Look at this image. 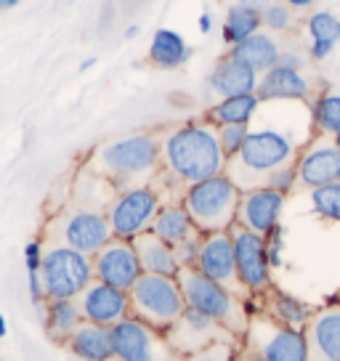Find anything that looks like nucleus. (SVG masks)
Instances as JSON below:
<instances>
[{"label":"nucleus","mask_w":340,"mask_h":361,"mask_svg":"<svg viewBox=\"0 0 340 361\" xmlns=\"http://www.w3.org/2000/svg\"><path fill=\"white\" fill-rule=\"evenodd\" d=\"M226 157L218 144L216 125L194 120L159 135V173H165L183 189L205 178L221 176Z\"/></svg>","instance_id":"1"},{"label":"nucleus","mask_w":340,"mask_h":361,"mask_svg":"<svg viewBox=\"0 0 340 361\" xmlns=\"http://www.w3.org/2000/svg\"><path fill=\"white\" fill-rule=\"evenodd\" d=\"M91 165L117 192L147 186L159 173V135L133 133L107 141L96 149Z\"/></svg>","instance_id":"2"},{"label":"nucleus","mask_w":340,"mask_h":361,"mask_svg":"<svg viewBox=\"0 0 340 361\" xmlns=\"http://www.w3.org/2000/svg\"><path fill=\"white\" fill-rule=\"evenodd\" d=\"M295 159H298V144L293 135L274 128H263V130H250L242 149L231 159H226L224 173L234 180L239 192H250V189L266 186L272 170Z\"/></svg>","instance_id":"3"},{"label":"nucleus","mask_w":340,"mask_h":361,"mask_svg":"<svg viewBox=\"0 0 340 361\" xmlns=\"http://www.w3.org/2000/svg\"><path fill=\"white\" fill-rule=\"evenodd\" d=\"M239 197L242 192L234 186V180L226 173H221L186 186L181 204L200 234H216V231H229L234 226Z\"/></svg>","instance_id":"4"},{"label":"nucleus","mask_w":340,"mask_h":361,"mask_svg":"<svg viewBox=\"0 0 340 361\" xmlns=\"http://www.w3.org/2000/svg\"><path fill=\"white\" fill-rule=\"evenodd\" d=\"M176 279H178L186 308H194L200 314L210 316L216 324L226 329L229 335H245L250 314L245 311V305L237 295H231L226 287L207 279L197 269H178Z\"/></svg>","instance_id":"5"},{"label":"nucleus","mask_w":340,"mask_h":361,"mask_svg":"<svg viewBox=\"0 0 340 361\" xmlns=\"http://www.w3.org/2000/svg\"><path fill=\"white\" fill-rule=\"evenodd\" d=\"M128 303H130V316L157 329L159 335L186 311L178 279L159 274H141L136 284L128 290Z\"/></svg>","instance_id":"6"},{"label":"nucleus","mask_w":340,"mask_h":361,"mask_svg":"<svg viewBox=\"0 0 340 361\" xmlns=\"http://www.w3.org/2000/svg\"><path fill=\"white\" fill-rule=\"evenodd\" d=\"M40 282L48 300H75L93 282V260L78 250L54 245L43 250Z\"/></svg>","instance_id":"7"},{"label":"nucleus","mask_w":340,"mask_h":361,"mask_svg":"<svg viewBox=\"0 0 340 361\" xmlns=\"http://www.w3.org/2000/svg\"><path fill=\"white\" fill-rule=\"evenodd\" d=\"M242 338H245V350L266 361H308L303 332L284 327L263 311L250 314L248 329Z\"/></svg>","instance_id":"8"},{"label":"nucleus","mask_w":340,"mask_h":361,"mask_svg":"<svg viewBox=\"0 0 340 361\" xmlns=\"http://www.w3.org/2000/svg\"><path fill=\"white\" fill-rule=\"evenodd\" d=\"M159 207L162 204H159L157 192L149 183L120 192L107 207V221H109V228H112V237L133 242L138 234L152 228Z\"/></svg>","instance_id":"9"},{"label":"nucleus","mask_w":340,"mask_h":361,"mask_svg":"<svg viewBox=\"0 0 340 361\" xmlns=\"http://www.w3.org/2000/svg\"><path fill=\"white\" fill-rule=\"evenodd\" d=\"M229 237L234 245V263L237 276L245 293L263 295L272 287V266L266 258V239L255 231H248L245 226L234 224L229 228Z\"/></svg>","instance_id":"10"},{"label":"nucleus","mask_w":340,"mask_h":361,"mask_svg":"<svg viewBox=\"0 0 340 361\" xmlns=\"http://www.w3.org/2000/svg\"><path fill=\"white\" fill-rule=\"evenodd\" d=\"M56 239L59 245L93 258L112 239V228H109L107 213H102V210L75 207V210H67L56 218Z\"/></svg>","instance_id":"11"},{"label":"nucleus","mask_w":340,"mask_h":361,"mask_svg":"<svg viewBox=\"0 0 340 361\" xmlns=\"http://www.w3.org/2000/svg\"><path fill=\"white\" fill-rule=\"evenodd\" d=\"M91 260H93V279L109 284L114 290H123V293H128L136 284L138 276L144 274L141 263H138L136 247H133L130 239L112 237Z\"/></svg>","instance_id":"12"},{"label":"nucleus","mask_w":340,"mask_h":361,"mask_svg":"<svg viewBox=\"0 0 340 361\" xmlns=\"http://www.w3.org/2000/svg\"><path fill=\"white\" fill-rule=\"evenodd\" d=\"M194 269L205 274L207 279H213L216 284L226 287L231 295L242 298L245 287L237 276V263H234V245L229 231H216V234H202L200 242V255Z\"/></svg>","instance_id":"13"},{"label":"nucleus","mask_w":340,"mask_h":361,"mask_svg":"<svg viewBox=\"0 0 340 361\" xmlns=\"http://www.w3.org/2000/svg\"><path fill=\"white\" fill-rule=\"evenodd\" d=\"M221 332H226V329L221 327V324H216L210 316L200 314V311H194V308H186V311L162 332V340H165L168 350H173L176 356H194V353H200V350L210 348Z\"/></svg>","instance_id":"14"},{"label":"nucleus","mask_w":340,"mask_h":361,"mask_svg":"<svg viewBox=\"0 0 340 361\" xmlns=\"http://www.w3.org/2000/svg\"><path fill=\"white\" fill-rule=\"evenodd\" d=\"M295 165H298V183L306 189H317V186H327V183L340 180V149L335 138L319 133L300 152Z\"/></svg>","instance_id":"15"},{"label":"nucleus","mask_w":340,"mask_h":361,"mask_svg":"<svg viewBox=\"0 0 340 361\" xmlns=\"http://www.w3.org/2000/svg\"><path fill=\"white\" fill-rule=\"evenodd\" d=\"M112 332V359L114 361H157L159 335L136 316H125L109 327Z\"/></svg>","instance_id":"16"},{"label":"nucleus","mask_w":340,"mask_h":361,"mask_svg":"<svg viewBox=\"0 0 340 361\" xmlns=\"http://www.w3.org/2000/svg\"><path fill=\"white\" fill-rule=\"evenodd\" d=\"M78 311L83 322L91 324H102V327H112L120 319L130 316V303H128V293L114 290L109 284L93 279L83 293L75 298Z\"/></svg>","instance_id":"17"},{"label":"nucleus","mask_w":340,"mask_h":361,"mask_svg":"<svg viewBox=\"0 0 340 361\" xmlns=\"http://www.w3.org/2000/svg\"><path fill=\"white\" fill-rule=\"evenodd\" d=\"M282 207H284V194L274 192L269 186L250 189V192H242V197H239L237 221L234 224L245 226L248 231H255V234L266 237L274 226H279Z\"/></svg>","instance_id":"18"},{"label":"nucleus","mask_w":340,"mask_h":361,"mask_svg":"<svg viewBox=\"0 0 340 361\" xmlns=\"http://www.w3.org/2000/svg\"><path fill=\"white\" fill-rule=\"evenodd\" d=\"M308 361H340V303H329L311 314L306 329Z\"/></svg>","instance_id":"19"},{"label":"nucleus","mask_w":340,"mask_h":361,"mask_svg":"<svg viewBox=\"0 0 340 361\" xmlns=\"http://www.w3.org/2000/svg\"><path fill=\"white\" fill-rule=\"evenodd\" d=\"M255 93L261 102H306L311 82L298 69L272 67L258 78Z\"/></svg>","instance_id":"20"},{"label":"nucleus","mask_w":340,"mask_h":361,"mask_svg":"<svg viewBox=\"0 0 340 361\" xmlns=\"http://www.w3.org/2000/svg\"><path fill=\"white\" fill-rule=\"evenodd\" d=\"M258 72L250 69L248 64H242L237 59L224 56L218 61L210 78H207V85L210 90L221 96V99H231V96H245V93H255L258 88Z\"/></svg>","instance_id":"21"},{"label":"nucleus","mask_w":340,"mask_h":361,"mask_svg":"<svg viewBox=\"0 0 340 361\" xmlns=\"http://www.w3.org/2000/svg\"><path fill=\"white\" fill-rule=\"evenodd\" d=\"M133 247H136L138 263L144 274H159V276H176L178 274V260L176 252L170 247L165 239H159L152 231H144L133 239Z\"/></svg>","instance_id":"22"},{"label":"nucleus","mask_w":340,"mask_h":361,"mask_svg":"<svg viewBox=\"0 0 340 361\" xmlns=\"http://www.w3.org/2000/svg\"><path fill=\"white\" fill-rule=\"evenodd\" d=\"M279 43H277V37H274V32H263V30H258L255 35H250L248 40H242L239 45H231L229 48L226 56L237 59V61H242V64H248L250 69H255L258 75H263V72H269V69L274 67V61H277V56H279Z\"/></svg>","instance_id":"23"},{"label":"nucleus","mask_w":340,"mask_h":361,"mask_svg":"<svg viewBox=\"0 0 340 361\" xmlns=\"http://www.w3.org/2000/svg\"><path fill=\"white\" fill-rule=\"evenodd\" d=\"M67 348L80 361H112V332L102 324L83 322L67 340Z\"/></svg>","instance_id":"24"},{"label":"nucleus","mask_w":340,"mask_h":361,"mask_svg":"<svg viewBox=\"0 0 340 361\" xmlns=\"http://www.w3.org/2000/svg\"><path fill=\"white\" fill-rule=\"evenodd\" d=\"M261 311L266 316H272L274 322H279V324H284V327H290V329H298V332L306 329L308 319L314 314L303 300H298L295 295L282 293V290H274V287H269V290L263 293Z\"/></svg>","instance_id":"25"},{"label":"nucleus","mask_w":340,"mask_h":361,"mask_svg":"<svg viewBox=\"0 0 340 361\" xmlns=\"http://www.w3.org/2000/svg\"><path fill=\"white\" fill-rule=\"evenodd\" d=\"M192 45H186L181 35L168 27H159L149 43L147 61L157 69H178L192 59Z\"/></svg>","instance_id":"26"},{"label":"nucleus","mask_w":340,"mask_h":361,"mask_svg":"<svg viewBox=\"0 0 340 361\" xmlns=\"http://www.w3.org/2000/svg\"><path fill=\"white\" fill-rule=\"evenodd\" d=\"M149 231H152V234H157L159 239H165L170 247L181 245V242H186V239L194 237V234H200V231H197V226L192 224L189 213L183 210L181 202L178 204H162Z\"/></svg>","instance_id":"27"},{"label":"nucleus","mask_w":340,"mask_h":361,"mask_svg":"<svg viewBox=\"0 0 340 361\" xmlns=\"http://www.w3.org/2000/svg\"><path fill=\"white\" fill-rule=\"evenodd\" d=\"M261 99L258 93H245V96H231V99H221L218 104H213L202 120H207L210 125H234V123H248L258 114L261 109Z\"/></svg>","instance_id":"28"},{"label":"nucleus","mask_w":340,"mask_h":361,"mask_svg":"<svg viewBox=\"0 0 340 361\" xmlns=\"http://www.w3.org/2000/svg\"><path fill=\"white\" fill-rule=\"evenodd\" d=\"M40 319H43V327H46L48 338L54 340V343H64V345L72 338V332L83 324V316H80L75 300H48L46 314L40 316Z\"/></svg>","instance_id":"29"},{"label":"nucleus","mask_w":340,"mask_h":361,"mask_svg":"<svg viewBox=\"0 0 340 361\" xmlns=\"http://www.w3.org/2000/svg\"><path fill=\"white\" fill-rule=\"evenodd\" d=\"M261 27V11L231 3L226 8V19H224V43L239 45L242 40H248L250 35L258 32Z\"/></svg>","instance_id":"30"},{"label":"nucleus","mask_w":340,"mask_h":361,"mask_svg":"<svg viewBox=\"0 0 340 361\" xmlns=\"http://www.w3.org/2000/svg\"><path fill=\"white\" fill-rule=\"evenodd\" d=\"M314 128L322 135H340V93H322L314 104Z\"/></svg>","instance_id":"31"},{"label":"nucleus","mask_w":340,"mask_h":361,"mask_svg":"<svg viewBox=\"0 0 340 361\" xmlns=\"http://www.w3.org/2000/svg\"><path fill=\"white\" fill-rule=\"evenodd\" d=\"M311 204L322 218L340 224V180L311 189Z\"/></svg>","instance_id":"32"},{"label":"nucleus","mask_w":340,"mask_h":361,"mask_svg":"<svg viewBox=\"0 0 340 361\" xmlns=\"http://www.w3.org/2000/svg\"><path fill=\"white\" fill-rule=\"evenodd\" d=\"M261 24L274 35H284V32H293L295 30V11L282 3V0H274L269 8L261 11Z\"/></svg>","instance_id":"33"},{"label":"nucleus","mask_w":340,"mask_h":361,"mask_svg":"<svg viewBox=\"0 0 340 361\" xmlns=\"http://www.w3.org/2000/svg\"><path fill=\"white\" fill-rule=\"evenodd\" d=\"M308 35L314 40H329V43H338L340 40V19L329 11H317L308 16Z\"/></svg>","instance_id":"34"},{"label":"nucleus","mask_w":340,"mask_h":361,"mask_svg":"<svg viewBox=\"0 0 340 361\" xmlns=\"http://www.w3.org/2000/svg\"><path fill=\"white\" fill-rule=\"evenodd\" d=\"M216 133H218V144H221V152H224V157L231 159L239 152V149H242L245 138L250 135V125L248 123L218 125Z\"/></svg>","instance_id":"35"},{"label":"nucleus","mask_w":340,"mask_h":361,"mask_svg":"<svg viewBox=\"0 0 340 361\" xmlns=\"http://www.w3.org/2000/svg\"><path fill=\"white\" fill-rule=\"evenodd\" d=\"M266 186L287 197V194L298 186V165H295V162H287V165H279L277 170H272L269 178H266Z\"/></svg>","instance_id":"36"},{"label":"nucleus","mask_w":340,"mask_h":361,"mask_svg":"<svg viewBox=\"0 0 340 361\" xmlns=\"http://www.w3.org/2000/svg\"><path fill=\"white\" fill-rule=\"evenodd\" d=\"M200 242H202V234H194V237H189L186 242H181V245H176V247H173L176 260H178V266H181V269H194L197 255H200Z\"/></svg>","instance_id":"37"},{"label":"nucleus","mask_w":340,"mask_h":361,"mask_svg":"<svg viewBox=\"0 0 340 361\" xmlns=\"http://www.w3.org/2000/svg\"><path fill=\"white\" fill-rule=\"evenodd\" d=\"M263 239H266V258H269V266L277 269V266L282 263V226H274Z\"/></svg>","instance_id":"38"},{"label":"nucleus","mask_w":340,"mask_h":361,"mask_svg":"<svg viewBox=\"0 0 340 361\" xmlns=\"http://www.w3.org/2000/svg\"><path fill=\"white\" fill-rule=\"evenodd\" d=\"M24 263H27V271H40V263H43V245L32 239V242H27V247H24Z\"/></svg>","instance_id":"39"},{"label":"nucleus","mask_w":340,"mask_h":361,"mask_svg":"<svg viewBox=\"0 0 340 361\" xmlns=\"http://www.w3.org/2000/svg\"><path fill=\"white\" fill-rule=\"evenodd\" d=\"M274 67H284V69H300L306 67V59L300 56L298 51H279V56L274 61Z\"/></svg>","instance_id":"40"},{"label":"nucleus","mask_w":340,"mask_h":361,"mask_svg":"<svg viewBox=\"0 0 340 361\" xmlns=\"http://www.w3.org/2000/svg\"><path fill=\"white\" fill-rule=\"evenodd\" d=\"M332 48H335V43H329V40H314L308 54H311L314 61H322V59H327L332 54Z\"/></svg>","instance_id":"41"},{"label":"nucleus","mask_w":340,"mask_h":361,"mask_svg":"<svg viewBox=\"0 0 340 361\" xmlns=\"http://www.w3.org/2000/svg\"><path fill=\"white\" fill-rule=\"evenodd\" d=\"M239 6H248V8H255V11H263V8H269L274 0H234Z\"/></svg>","instance_id":"42"},{"label":"nucleus","mask_w":340,"mask_h":361,"mask_svg":"<svg viewBox=\"0 0 340 361\" xmlns=\"http://www.w3.org/2000/svg\"><path fill=\"white\" fill-rule=\"evenodd\" d=\"M282 3H287L293 11H308V8H311L317 0H282Z\"/></svg>","instance_id":"43"},{"label":"nucleus","mask_w":340,"mask_h":361,"mask_svg":"<svg viewBox=\"0 0 340 361\" xmlns=\"http://www.w3.org/2000/svg\"><path fill=\"white\" fill-rule=\"evenodd\" d=\"M210 30H213V16H210L207 11H202L200 13V32L207 35Z\"/></svg>","instance_id":"44"},{"label":"nucleus","mask_w":340,"mask_h":361,"mask_svg":"<svg viewBox=\"0 0 340 361\" xmlns=\"http://www.w3.org/2000/svg\"><path fill=\"white\" fill-rule=\"evenodd\" d=\"M237 361H266V359L255 356V353H250V350H242V353L237 356Z\"/></svg>","instance_id":"45"},{"label":"nucleus","mask_w":340,"mask_h":361,"mask_svg":"<svg viewBox=\"0 0 340 361\" xmlns=\"http://www.w3.org/2000/svg\"><path fill=\"white\" fill-rule=\"evenodd\" d=\"M138 35H141V27H138V24H130V27L125 30V37H128V40H133V37H138Z\"/></svg>","instance_id":"46"},{"label":"nucleus","mask_w":340,"mask_h":361,"mask_svg":"<svg viewBox=\"0 0 340 361\" xmlns=\"http://www.w3.org/2000/svg\"><path fill=\"white\" fill-rule=\"evenodd\" d=\"M22 0H0V11H8V8H13V6H19Z\"/></svg>","instance_id":"47"},{"label":"nucleus","mask_w":340,"mask_h":361,"mask_svg":"<svg viewBox=\"0 0 340 361\" xmlns=\"http://www.w3.org/2000/svg\"><path fill=\"white\" fill-rule=\"evenodd\" d=\"M93 64H96V59H85V61L80 64V72H88V69H91Z\"/></svg>","instance_id":"48"},{"label":"nucleus","mask_w":340,"mask_h":361,"mask_svg":"<svg viewBox=\"0 0 340 361\" xmlns=\"http://www.w3.org/2000/svg\"><path fill=\"white\" fill-rule=\"evenodd\" d=\"M6 332H8V324H6V319L0 314V338H6Z\"/></svg>","instance_id":"49"},{"label":"nucleus","mask_w":340,"mask_h":361,"mask_svg":"<svg viewBox=\"0 0 340 361\" xmlns=\"http://www.w3.org/2000/svg\"><path fill=\"white\" fill-rule=\"evenodd\" d=\"M335 144H338V149H340V135H335Z\"/></svg>","instance_id":"50"}]
</instances>
